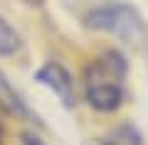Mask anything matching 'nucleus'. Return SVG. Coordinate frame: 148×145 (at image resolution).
I'll list each match as a JSON object with an SVG mask.
<instances>
[{"mask_svg": "<svg viewBox=\"0 0 148 145\" xmlns=\"http://www.w3.org/2000/svg\"><path fill=\"white\" fill-rule=\"evenodd\" d=\"M128 59L119 49L101 52L84 71V101L99 113H114L126 101Z\"/></svg>", "mask_w": 148, "mask_h": 145, "instance_id": "nucleus-1", "label": "nucleus"}, {"mask_svg": "<svg viewBox=\"0 0 148 145\" xmlns=\"http://www.w3.org/2000/svg\"><path fill=\"white\" fill-rule=\"evenodd\" d=\"M84 25L94 32L111 35L121 42H128V44L143 42L148 37V25L143 20V15L123 0L101 3V5L91 7L84 15Z\"/></svg>", "mask_w": 148, "mask_h": 145, "instance_id": "nucleus-2", "label": "nucleus"}, {"mask_svg": "<svg viewBox=\"0 0 148 145\" xmlns=\"http://www.w3.org/2000/svg\"><path fill=\"white\" fill-rule=\"evenodd\" d=\"M35 81L42 84L45 88H49V91L59 99V103H62L64 108H74V106H77L74 79H72V74H69L59 62H54V59L45 62L42 67L35 71Z\"/></svg>", "mask_w": 148, "mask_h": 145, "instance_id": "nucleus-3", "label": "nucleus"}, {"mask_svg": "<svg viewBox=\"0 0 148 145\" xmlns=\"http://www.w3.org/2000/svg\"><path fill=\"white\" fill-rule=\"evenodd\" d=\"M0 106L15 118H27V120H37V116L32 113V108L27 106V101L12 88V84L5 79V74L0 71Z\"/></svg>", "mask_w": 148, "mask_h": 145, "instance_id": "nucleus-4", "label": "nucleus"}, {"mask_svg": "<svg viewBox=\"0 0 148 145\" xmlns=\"http://www.w3.org/2000/svg\"><path fill=\"white\" fill-rule=\"evenodd\" d=\"M22 49V37L5 17L0 15V57H12Z\"/></svg>", "mask_w": 148, "mask_h": 145, "instance_id": "nucleus-5", "label": "nucleus"}, {"mask_svg": "<svg viewBox=\"0 0 148 145\" xmlns=\"http://www.w3.org/2000/svg\"><path fill=\"white\" fill-rule=\"evenodd\" d=\"M109 140L111 145H143V138H141V133H138L136 128H133L131 123H123V125H119L114 133L109 135Z\"/></svg>", "mask_w": 148, "mask_h": 145, "instance_id": "nucleus-6", "label": "nucleus"}, {"mask_svg": "<svg viewBox=\"0 0 148 145\" xmlns=\"http://www.w3.org/2000/svg\"><path fill=\"white\" fill-rule=\"evenodd\" d=\"M20 145H45V140L40 138V135H35V133H20Z\"/></svg>", "mask_w": 148, "mask_h": 145, "instance_id": "nucleus-7", "label": "nucleus"}, {"mask_svg": "<svg viewBox=\"0 0 148 145\" xmlns=\"http://www.w3.org/2000/svg\"><path fill=\"white\" fill-rule=\"evenodd\" d=\"M0 145H3V128H0Z\"/></svg>", "mask_w": 148, "mask_h": 145, "instance_id": "nucleus-8", "label": "nucleus"}]
</instances>
